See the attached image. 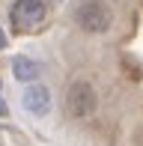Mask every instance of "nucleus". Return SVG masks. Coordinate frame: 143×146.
<instances>
[{
	"mask_svg": "<svg viewBox=\"0 0 143 146\" xmlns=\"http://www.w3.org/2000/svg\"><path fill=\"white\" fill-rule=\"evenodd\" d=\"M12 72H15L18 81H36L39 78V66L33 60H27V57H18L15 63H12Z\"/></svg>",
	"mask_w": 143,
	"mask_h": 146,
	"instance_id": "5",
	"label": "nucleus"
},
{
	"mask_svg": "<svg viewBox=\"0 0 143 146\" xmlns=\"http://www.w3.org/2000/svg\"><path fill=\"white\" fill-rule=\"evenodd\" d=\"M110 9L101 0H83L81 6L75 9V21H77V27L81 30H87V33H105L110 27Z\"/></svg>",
	"mask_w": 143,
	"mask_h": 146,
	"instance_id": "1",
	"label": "nucleus"
},
{
	"mask_svg": "<svg viewBox=\"0 0 143 146\" xmlns=\"http://www.w3.org/2000/svg\"><path fill=\"white\" fill-rule=\"evenodd\" d=\"M95 104H99V98H95V90L93 84L87 81H75L66 92V110L75 119H87L89 113H95Z\"/></svg>",
	"mask_w": 143,
	"mask_h": 146,
	"instance_id": "2",
	"label": "nucleus"
},
{
	"mask_svg": "<svg viewBox=\"0 0 143 146\" xmlns=\"http://www.w3.org/2000/svg\"><path fill=\"white\" fill-rule=\"evenodd\" d=\"M24 108H27L30 113H36V116H45L51 110V92H48V87H42V84L27 87L24 90Z\"/></svg>",
	"mask_w": 143,
	"mask_h": 146,
	"instance_id": "4",
	"label": "nucleus"
},
{
	"mask_svg": "<svg viewBox=\"0 0 143 146\" xmlns=\"http://www.w3.org/2000/svg\"><path fill=\"white\" fill-rule=\"evenodd\" d=\"M9 18L15 30H36L45 21V6H42V0H15Z\"/></svg>",
	"mask_w": 143,
	"mask_h": 146,
	"instance_id": "3",
	"label": "nucleus"
},
{
	"mask_svg": "<svg viewBox=\"0 0 143 146\" xmlns=\"http://www.w3.org/2000/svg\"><path fill=\"white\" fill-rule=\"evenodd\" d=\"M6 113H9V108H6V102L0 98V116H6Z\"/></svg>",
	"mask_w": 143,
	"mask_h": 146,
	"instance_id": "6",
	"label": "nucleus"
},
{
	"mask_svg": "<svg viewBox=\"0 0 143 146\" xmlns=\"http://www.w3.org/2000/svg\"><path fill=\"white\" fill-rule=\"evenodd\" d=\"M3 45H6V36H3V30H0V48H3Z\"/></svg>",
	"mask_w": 143,
	"mask_h": 146,
	"instance_id": "7",
	"label": "nucleus"
}]
</instances>
